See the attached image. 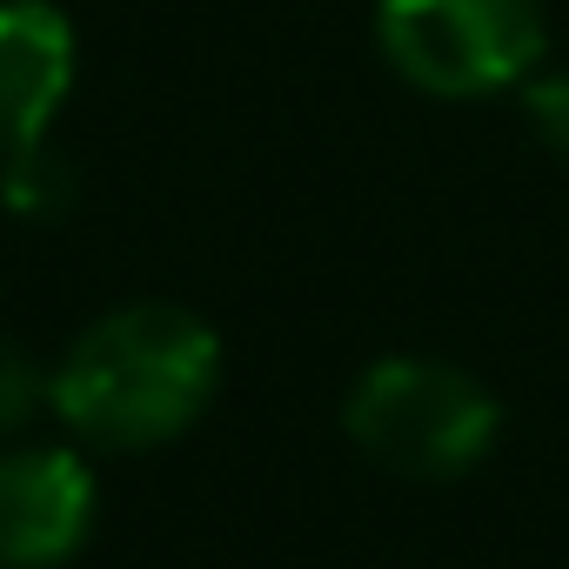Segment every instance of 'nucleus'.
I'll use <instances>...</instances> for the list:
<instances>
[{
	"label": "nucleus",
	"mask_w": 569,
	"mask_h": 569,
	"mask_svg": "<svg viewBox=\"0 0 569 569\" xmlns=\"http://www.w3.org/2000/svg\"><path fill=\"white\" fill-rule=\"evenodd\" d=\"M522 108H529V128L542 134V148L569 161V68H536L522 81Z\"/></svg>",
	"instance_id": "nucleus-6"
},
{
	"label": "nucleus",
	"mask_w": 569,
	"mask_h": 569,
	"mask_svg": "<svg viewBox=\"0 0 569 569\" xmlns=\"http://www.w3.org/2000/svg\"><path fill=\"white\" fill-rule=\"evenodd\" d=\"M48 396V376L14 349V342H0V436H14Z\"/></svg>",
	"instance_id": "nucleus-7"
},
{
	"label": "nucleus",
	"mask_w": 569,
	"mask_h": 569,
	"mask_svg": "<svg viewBox=\"0 0 569 569\" xmlns=\"http://www.w3.org/2000/svg\"><path fill=\"white\" fill-rule=\"evenodd\" d=\"M74 88V28L54 0H0V161L41 154Z\"/></svg>",
	"instance_id": "nucleus-5"
},
{
	"label": "nucleus",
	"mask_w": 569,
	"mask_h": 569,
	"mask_svg": "<svg viewBox=\"0 0 569 569\" xmlns=\"http://www.w3.org/2000/svg\"><path fill=\"white\" fill-rule=\"evenodd\" d=\"M94 529V469L74 449H0V569H54Z\"/></svg>",
	"instance_id": "nucleus-4"
},
{
	"label": "nucleus",
	"mask_w": 569,
	"mask_h": 569,
	"mask_svg": "<svg viewBox=\"0 0 569 569\" xmlns=\"http://www.w3.org/2000/svg\"><path fill=\"white\" fill-rule=\"evenodd\" d=\"M376 41L409 88L476 101L536 74L549 21L542 0H376Z\"/></svg>",
	"instance_id": "nucleus-3"
},
{
	"label": "nucleus",
	"mask_w": 569,
	"mask_h": 569,
	"mask_svg": "<svg viewBox=\"0 0 569 569\" xmlns=\"http://www.w3.org/2000/svg\"><path fill=\"white\" fill-rule=\"evenodd\" d=\"M221 389V342L174 302L101 316L48 382L54 416L101 449H154L201 422Z\"/></svg>",
	"instance_id": "nucleus-1"
},
{
	"label": "nucleus",
	"mask_w": 569,
	"mask_h": 569,
	"mask_svg": "<svg viewBox=\"0 0 569 569\" xmlns=\"http://www.w3.org/2000/svg\"><path fill=\"white\" fill-rule=\"evenodd\" d=\"M342 429L369 462H382L409 482H449L496 449L502 409L456 362L389 356L356 376V389L342 402Z\"/></svg>",
	"instance_id": "nucleus-2"
}]
</instances>
